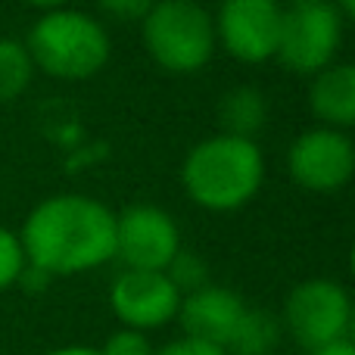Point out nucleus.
<instances>
[{
  "label": "nucleus",
  "mask_w": 355,
  "mask_h": 355,
  "mask_svg": "<svg viewBox=\"0 0 355 355\" xmlns=\"http://www.w3.org/2000/svg\"><path fill=\"white\" fill-rule=\"evenodd\" d=\"M153 355H231L225 346H215V343H206V340H196V337H178L172 343L159 346Z\"/></svg>",
  "instance_id": "nucleus-20"
},
{
  "label": "nucleus",
  "mask_w": 355,
  "mask_h": 355,
  "mask_svg": "<svg viewBox=\"0 0 355 355\" xmlns=\"http://www.w3.org/2000/svg\"><path fill=\"white\" fill-rule=\"evenodd\" d=\"M243 312H246V300L237 290L209 281L181 296L175 321L181 324L184 337H196L215 346H227V340H231L234 327L240 324Z\"/></svg>",
  "instance_id": "nucleus-11"
},
{
  "label": "nucleus",
  "mask_w": 355,
  "mask_h": 355,
  "mask_svg": "<svg viewBox=\"0 0 355 355\" xmlns=\"http://www.w3.org/2000/svg\"><path fill=\"white\" fill-rule=\"evenodd\" d=\"M284 6H296V3H318V0H281Z\"/></svg>",
  "instance_id": "nucleus-25"
},
{
  "label": "nucleus",
  "mask_w": 355,
  "mask_h": 355,
  "mask_svg": "<svg viewBox=\"0 0 355 355\" xmlns=\"http://www.w3.org/2000/svg\"><path fill=\"white\" fill-rule=\"evenodd\" d=\"M281 337H284V327L275 312L246 306L243 318L234 327L225 349L231 355H271L281 346Z\"/></svg>",
  "instance_id": "nucleus-14"
},
{
  "label": "nucleus",
  "mask_w": 355,
  "mask_h": 355,
  "mask_svg": "<svg viewBox=\"0 0 355 355\" xmlns=\"http://www.w3.org/2000/svg\"><path fill=\"white\" fill-rule=\"evenodd\" d=\"M281 327L300 349H315L331 340L349 337L352 296L334 277H306L290 287L281 309Z\"/></svg>",
  "instance_id": "nucleus-6"
},
{
  "label": "nucleus",
  "mask_w": 355,
  "mask_h": 355,
  "mask_svg": "<svg viewBox=\"0 0 355 355\" xmlns=\"http://www.w3.org/2000/svg\"><path fill=\"white\" fill-rule=\"evenodd\" d=\"M181 290L168 281L166 271L122 268L110 284V309L122 327L153 334L178 318Z\"/></svg>",
  "instance_id": "nucleus-10"
},
{
  "label": "nucleus",
  "mask_w": 355,
  "mask_h": 355,
  "mask_svg": "<svg viewBox=\"0 0 355 355\" xmlns=\"http://www.w3.org/2000/svg\"><path fill=\"white\" fill-rule=\"evenodd\" d=\"M287 175L309 193H337L355 175V144L349 131L312 125L287 147Z\"/></svg>",
  "instance_id": "nucleus-8"
},
{
  "label": "nucleus",
  "mask_w": 355,
  "mask_h": 355,
  "mask_svg": "<svg viewBox=\"0 0 355 355\" xmlns=\"http://www.w3.org/2000/svg\"><path fill=\"white\" fill-rule=\"evenodd\" d=\"M166 275H168V281H172L175 287L181 290V296H184V293H190V290L209 284V262L200 256V252L181 246V250L172 256V262L166 265Z\"/></svg>",
  "instance_id": "nucleus-16"
},
{
  "label": "nucleus",
  "mask_w": 355,
  "mask_h": 355,
  "mask_svg": "<svg viewBox=\"0 0 355 355\" xmlns=\"http://www.w3.org/2000/svg\"><path fill=\"white\" fill-rule=\"evenodd\" d=\"M268 175L259 141L237 135H209L187 150L181 162V187L193 206L225 215L240 212L259 196Z\"/></svg>",
  "instance_id": "nucleus-2"
},
{
  "label": "nucleus",
  "mask_w": 355,
  "mask_h": 355,
  "mask_svg": "<svg viewBox=\"0 0 355 355\" xmlns=\"http://www.w3.org/2000/svg\"><path fill=\"white\" fill-rule=\"evenodd\" d=\"M271 355H281V352H271Z\"/></svg>",
  "instance_id": "nucleus-26"
},
{
  "label": "nucleus",
  "mask_w": 355,
  "mask_h": 355,
  "mask_svg": "<svg viewBox=\"0 0 355 355\" xmlns=\"http://www.w3.org/2000/svg\"><path fill=\"white\" fill-rule=\"evenodd\" d=\"M343 37L346 19L340 16L331 0L284 6V25L275 60L287 72L312 78L315 72H321V69L340 60Z\"/></svg>",
  "instance_id": "nucleus-5"
},
{
  "label": "nucleus",
  "mask_w": 355,
  "mask_h": 355,
  "mask_svg": "<svg viewBox=\"0 0 355 355\" xmlns=\"http://www.w3.org/2000/svg\"><path fill=\"white\" fill-rule=\"evenodd\" d=\"M97 349H100V355H153L156 352L153 343H150V334L135 331V327H119Z\"/></svg>",
  "instance_id": "nucleus-18"
},
{
  "label": "nucleus",
  "mask_w": 355,
  "mask_h": 355,
  "mask_svg": "<svg viewBox=\"0 0 355 355\" xmlns=\"http://www.w3.org/2000/svg\"><path fill=\"white\" fill-rule=\"evenodd\" d=\"M25 265H28V259H25L19 231H10V227L0 225V293L19 287Z\"/></svg>",
  "instance_id": "nucleus-17"
},
{
  "label": "nucleus",
  "mask_w": 355,
  "mask_h": 355,
  "mask_svg": "<svg viewBox=\"0 0 355 355\" xmlns=\"http://www.w3.org/2000/svg\"><path fill=\"white\" fill-rule=\"evenodd\" d=\"M309 110L315 122L327 128L349 131L355 125V66L352 62H331L327 69L309 78Z\"/></svg>",
  "instance_id": "nucleus-12"
},
{
  "label": "nucleus",
  "mask_w": 355,
  "mask_h": 355,
  "mask_svg": "<svg viewBox=\"0 0 355 355\" xmlns=\"http://www.w3.org/2000/svg\"><path fill=\"white\" fill-rule=\"evenodd\" d=\"M181 246V227L162 206L131 202L116 212V259L122 268L166 271Z\"/></svg>",
  "instance_id": "nucleus-9"
},
{
  "label": "nucleus",
  "mask_w": 355,
  "mask_h": 355,
  "mask_svg": "<svg viewBox=\"0 0 355 355\" xmlns=\"http://www.w3.org/2000/svg\"><path fill=\"white\" fill-rule=\"evenodd\" d=\"M215 44L240 66H265L275 60L284 25L281 0H221L212 12Z\"/></svg>",
  "instance_id": "nucleus-7"
},
{
  "label": "nucleus",
  "mask_w": 355,
  "mask_h": 355,
  "mask_svg": "<svg viewBox=\"0 0 355 355\" xmlns=\"http://www.w3.org/2000/svg\"><path fill=\"white\" fill-rule=\"evenodd\" d=\"M268 97L256 85H237L218 97V128L256 141L268 125Z\"/></svg>",
  "instance_id": "nucleus-13"
},
{
  "label": "nucleus",
  "mask_w": 355,
  "mask_h": 355,
  "mask_svg": "<svg viewBox=\"0 0 355 355\" xmlns=\"http://www.w3.org/2000/svg\"><path fill=\"white\" fill-rule=\"evenodd\" d=\"M22 41L35 72L66 85L97 78L112 56V37L103 19L75 6L41 12Z\"/></svg>",
  "instance_id": "nucleus-3"
},
{
  "label": "nucleus",
  "mask_w": 355,
  "mask_h": 355,
  "mask_svg": "<svg viewBox=\"0 0 355 355\" xmlns=\"http://www.w3.org/2000/svg\"><path fill=\"white\" fill-rule=\"evenodd\" d=\"M309 355H355V343H352V337H340V340H331V343H324V346L309 349Z\"/></svg>",
  "instance_id": "nucleus-21"
},
{
  "label": "nucleus",
  "mask_w": 355,
  "mask_h": 355,
  "mask_svg": "<svg viewBox=\"0 0 355 355\" xmlns=\"http://www.w3.org/2000/svg\"><path fill=\"white\" fill-rule=\"evenodd\" d=\"M137 25L147 56L172 75L200 72L218 50L212 12L200 0H156Z\"/></svg>",
  "instance_id": "nucleus-4"
},
{
  "label": "nucleus",
  "mask_w": 355,
  "mask_h": 355,
  "mask_svg": "<svg viewBox=\"0 0 355 355\" xmlns=\"http://www.w3.org/2000/svg\"><path fill=\"white\" fill-rule=\"evenodd\" d=\"M44 355H100V349L97 346H85V343H69V346H56V349H50Z\"/></svg>",
  "instance_id": "nucleus-22"
},
{
  "label": "nucleus",
  "mask_w": 355,
  "mask_h": 355,
  "mask_svg": "<svg viewBox=\"0 0 355 355\" xmlns=\"http://www.w3.org/2000/svg\"><path fill=\"white\" fill-rule=\"evenodd\" d=\"M94 3L112 22H141L156 0H94Z\"/></svg>",
  "instance_id": "nucleus-19"
},
{
  "label": "nucleus",
  "mask_w": 355,
  "mask_h": 355,
  "mask_svg": "<svg viewBox=\"0 0 355 355\" xmlns=\"http://www.w3.org/2000/svg\"><path fill=\"white\" fill-rule=\"evenodd\" d=\"M35 62L19 37H0V106L19 100L35 81Z\"/></svg>",
  "instance_id": "nucleus-15"
},
{
  "label": "nucleus",
  "mask_w": 355,
  "mask_h": 355,
  "mask_svg": "<svg viewBox=\"0 0 355 355\" xmlns=\"http://www.w3.org/2000/svg\"><path fill=\"white\" fill-rule=\"evenodd\" d=\"M22 3L37 12H50V10H60V6H69L72 0H22Z\"/></svg>",
  "instance_id": "nucleus-23"
},
{
  "label": "nucleus",
  "mask_w": 355,
  "mask_h": 355,
  "mask_svg": "<svg viewBox=\"0 0 355 355\" xmlns=\"http://www.w3.org/2000/svg\"><path fill=\"white\" fill-rule=\"evenodd\" d=\"M19 240L28 265L53 281L97 271L116 259V212L91 193H53L31 206Z\"/></svg>",
  "instance_id": "nucleus-1"
},
{
  "label": "nucleus",
  "mask_w": 355,
  "mask_h": 355,
  "mask_svg": "<svg viewBox=\"0 0 355 355\" xmlns=\"http://www.w3.org/2000/svg\"><path fill=\"white\" fill-rule=\"evenodd\" d=\"M334 6H337V12L343 19H352L355 16V0H331Z\"/></svg>",
  "instance_id": "nucleus-24"
}]
</instances>
